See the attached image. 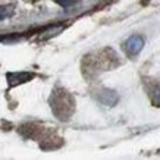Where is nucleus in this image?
I'll list each match as a JSON object with an SVG mask.
<instances>
[{
    "label": "nucleus",
    "mask_w": 160,
    "mask_h": 160,
    "mask_svg": "<svg viewBox=\"0 0 160 160\" xmlns=\"http://www.w3.org/2000/svg\"><path fill=\"white\" fill-rule=\"evenodd\" d=\"M32 73H28V72H13V73H8V81H9V85L10 87H15L18 84H22V82H27L29 79H32Z\"/></svg>",
    "instance_id": "obj_3"
},
{
    "label": "nucleus",
    "mask_w": 160,
    "mask_h": 160,
    "mask_svg": "<svg viewBox=\"0 0 160 160\" xmlns=\"http://www.w3.org/2000/svg\"><path fill=\"white\" fill-rule=\"evenodd\" d=\"M151 98H153V103H154V104L160 106V85H157V87L153 90V92H151Z\"/></svg>",
    "instance_id": "obj_6"
},
{
    "label": "nucleus",
    "mask_w": 160,
    "mask_h": 160,
    "mask_svg": "<svg viewBox=\"0 0 160 160\" xmlns=\"http://www.w3.org/2000/svg\"><path fill=\"white\" fill-rule=\"evenodd\" d=\"M118 94L116 91H113V90H107V88H104V90H102L100 91V94H98V100L103 103V104H106V106H115L118 103Z\"/></svg>",
    "instance_id": "obj_4"
},
{
    "label": "nucleus",
    "mask_w": 160,
    "mask_h": 160,
    "mask_svg": "<svg viewBox=\"0 0 160 160\" xmlns=\"http://www.w3.org/2000/svg\"><path fill=\"white\" fill-rule=\"evenodd\" d=\"M12 15H13V6H0V21L9 18Z\"/></svg>",
    "instance_id": "obj_5"
},
{
    "label": "nucleus",
    "mask_w": 160,
    "mask_h": 160,
    "mask_svg": "<svg viewBox=\"0 0 160 160\" xmlns=\"http://www.w3.org/2000/svg\"><path fill=\"white\" fill-rule=\"evenodd\" d=\"M78 0H56V3H59V5L62 6H71L73 5V3H77Z\"/></svg>",
    "instance_id": "obj_7"
},
{
    "label": "nucleus",
    "mask_w": 160,
    "mask_h": 160,
    "mask_svg": "<svg viewBox=\"0 0 160 160\" xmlns=\"http://www.w3.org/2000/svg\"><path fill=\"white\" fill-rule=\"evenodd\" d=\"M50 104H52L53 113L60 121H68L72 116L73 109H75V102H73L72 96L62 88H58L53 91L50 97Z\"/></svg>",
    "instance_id": "obj_1"
},
{
    "label": "nucleus",
    "mask_w": 160,
    "mask_h": 160,
    "mask_svg": "<svg viewBox=\"0 0 160 160\" xmlns=\"http://www.w3.org/2000/svg\"><path fill=\"white\" fill-rule=\"evenodd\" d=\"M144 47V40L140 35H132L125 41V50L129 56H135Z\"/></svg>",
    "instance_id": "obj_2"
}]
</instances>
